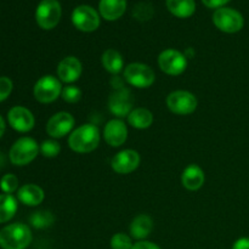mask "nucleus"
<instances>
[{
  "instance_id": "obj_27",
  "label": "nucleus",
  "mask_w": 249,
  "mask_h": 249,
  "mask_svg": "<svg viewBox=\"0 0 249 249\" xmlns=\"http://www.w3.org/2000/svg\"><path fill=\"white\" fill-rule=\"evenodd\" d=\"M61 96H62L63 101L68 102V104H77L82 99V90L75 85H67L62 89Z\"/></svg>"
},
{
  "instance_id": "obj_4",
  "label": "nucleus",
  "mask_w": 249,
  "mask_h": 249,
  "mask_svg": "<svg viewBox=\"0 0 249 249\" xmlns=\"http://www.w3.org/2000/svg\"><path fill=\"white\" fill-rule=\"evenodd\" d=\"M62 15V9L57 0H41L36 11V23L45 31L55 28Z\"/></svg>"
},
{
  "instance_id": "obj_28",
  "label": "nucleus",
  "mask_w": 249,
  "mask_h": 249,
  "mask_svg": "<svg viewBox=\"0 0 249 249\" xmlns=\"http://www.w3.org/2000/svg\"><path fill=\"white\" fill-rule=\"evenodd\" d=\"M134 243L128 235L123 232L116 233L111 238V248L112 249H131Z\"/></svg>"
},
{
  "instance_id": "obj_18",
  "label": "nucleus",
  "mask_w": 249,
  "mask_h": 249,
  "mask_svg": "<svg viewBox=\"0 0 249 249\" xmlns=\"http://www.w3.org/2000/svg\"><path fill=\"white\" fill-rule=\"evenodd\" d=\"M44 191L41 187L34 184L23 185L17 192V198L21 203L28 207H36L44 201Z\"/></svg>"
},
{
  "instance_id": "obj_30",
  "label": "nucleus",
  "mask_w": 249,
  "mask_h": 249,
  "mask_svg": "<svg viewBox=\"0 0 249 249\" xmlns=\"http://www.w3.org/2000/svg\"><path fill=\"white\" fill-rule=\"evenodd\" d=\"M12 82L7 77H0V102L6 100L12 91Z\"/></svg>"
},
{
  "instance_id": "obj_13",
  "label": "nucleus",
  "mask_w": 249,
  "mask_h": 249,
  "mask_svg": "<svg viewBox=\"0 0 249 249\" xmlns=\"http://www.w3.org/2000/svg\"><path fill=\"white\" fill-rule=\"evenodd\" d=\"M140 155L134 150H123L112 158L111 167L117 174H130L140 165Z\"/></svg>"
},
{
  "instance_id": "obj_8",
  "label": "nucleus",
  "mask_w": 249,
  "mask_h": 249,
  "mask_svg": "<svg viewBox=\"0 0 249 249\" xmlns=\"http://www.w3.org/2000/svg\"><path fill=\"white\" fill-rule=\"evenodd\" d=\"M196 96L186 90H177L168 95L167 106L173 113L179 116H187L196 111L197 108Z\"/></svg>"
},
{
  "instance_id": "obj_5",
  "label": "nucleus",
  "mask_w": 249,
  "mask_h": 249,
  "mask_svg": "<svg viewBox=\"0 0 249 249\" xmlns=\"http://www.w3.org/2000/svg\"><path fill=\"white\" fill-rule=\"evenodd\" d=\"M213 22L219 31L224 33H237L245 26V18L237 10L220 7L213 15Z\"/></svg>"
},
{
  "instance_id": "obj_6",
  "label": "nucleus",
  "mask_w": 249,
  "mask_h": 249,
  "mask_svg": "<svg viewBox=\"0 0 249 249\" xmlns=\"http://www.w3.org/2000/svg\"><path fill=\"white\" fill-rule=\"evenodd\" d=\"M124 78L133 87L139 89L150 88L155 83L156 75L152 68L145 63H130L124 70Z\"/></svg>"
},
{
  "instance_id": "obj_34",
  "label": "nucleus",
  "mask_w": 249,
  "mask_h": 249,
  "mask_svg": "<svg viewBox=\"0 0 249 249\" xmlns=\"http://www.w3.org/2000/svg\"><path fill=\"white\" fill-rule=\"evenodd\" d=\"M4 133H5V122L4 119H2V117L0 116V138L4 135Z\"/></svg>"
},
{
  "instance_id": "obj_32",
  "label": "nucleus",
  "mask_w": 249,
  "mask_h": 249,
  "mask_svg": "<svg viewBox=\"0 0 249 249\" xmlns=\"http://www.w3.org/2000/svg\"><path fill=\"white\" fill-rule=\"evenodd\" d=\"M131 249H160L156 243L148 242V241H139V242L134 243Z\"/></svg>"
},
{
  "instance_id": "obj_7",
  "label": "nucleus",
  "mask_w": 249,
  "mask_h": 249,
  "mask_svg": "<svg viewBox=\"0 0 249 249\" xmlns=\"http://www.w3.org/2000/svg\"><path fill=\"white\" fill-rule=\"evenodd\" d=\"M62 89L60 79L53 75H44L34 85L33 94L36 101L40 104H51L57 100L62 92Z\"/></svg>"
},
{
  "instance_id": "obj_10",
  "label": "nucleus",
  "mask_w": 249,
  "mask_h": 249,
  "mask_svg": "<svg viewBox=\"0 0 249 249\" xmlns=\"http://www.w3.org/2000/svg\"><path fill=\"white\" fill-rule=\"evenodd\" d=\"M72 22L79 31L90 33L99 28L100 16L96 10L88 5H80L72 12Z\"/></svg>"
},
{
  "instance_id": "obj_19",
  "label": "nucleus",
  "mask_w": 249,
  "mask_h": 249,
  "mask_svg": "<svg viewBox=\"0 0 249 249\" xmlns=\"http://www.w3.org/2000/svg\"><path fill=\"white\" fill-rule=\"evenodd\" d=\"M100 14L107 21L121 18L126 10V0H100Z\"/></svg>"
},
{
  "instance_id": "obj_23",
  "label": "nucleus",
  "mask_w": 249,
  "mask_h": 249,
  "mask_svg": "<svg viewBox=\"0 0 249 249\" xmlns=\"http://www.w3.org/2000/svg\"><path fill=\"white\" fill-rule=\"evenodd\" d=\"M102 66L111 74H118L124 67V60L121 53L114 49H108L102 53Z\"/></svg>"
},
{
  "instance_id": "obj_20",
  "label": "nucleus",
  "mask_w": 249,
  "mask_h": 249,
  "mask_svg": "<svg viewBox=\"0 0 249 249\" xmlns=\"http://www.w3.org/2000/svg\"><path fill=\"white\" fill-rule=\"evenodd\" d=\"M153 229V221L147 214H140L130 224V235L135 240L143 241L151 233Z\"/></svg>"
},
{
  "instance_id": "obj_16",
  "label": "nucleus",
  "mask_w": 249,
  "mask_h": 249,
  "mask_svg": "<svg viewBox=\"0 0 249 249\" xmlns=\"http://www.w3.org/2000/svg\"><path fill=\"white\" fill-rule=\"evenodd\" d=\"M82 63L74 56H67L57 66V77L60 82L73 83L82 75Z\"/></svg>"
},
{
  "instance_id": "obj_1",
  "label": "nucleus",
  "mask_w": 249,
  "mask_h": 249,
  "mask_svg": "<svg viewBox=\"0 0 249 249\" xmlns=\"http://www.w3.org/2000/svg\"><path fill=\"white\" fill-rule=\"evenodd\" d=\"M100 143L99 128L94 124H83L72 131L68 138L71 150L77 153H89L96 150Z\"/></svg>"
},
{
  "instance_id": "obj_12",
  "label": "nucleus",
  "mask_w": 249,
  "mask_h": 249,
  "mask_svg": "<svg viewBox=\"0 0 249 249\" xmlns=\"http://www.w3.org/2000/svg\"><path fill=\"white\" fill-rule=\"evenodd\" d=\"M108 108L111 113L117 117L129 116V113L133 111V101L129 89L119 88L112 92L108 99Z\"/></svg>"
},
{
  "instance_id": "obj_25",
  "label": "nucleus",
  "mask_w": 249,
  "mask_h": 249,
  "mask_svg": "<svg viewBox=\"0 0 249 249\" xmlns=\"http://www.w3.org/2000/svg\"><path fill=\"white\" fill-rule=\"evenodd\" d=\"M53 221H55V216L49 211L34 212L31 215V218H29L31 225L36 229H40V230L41 229L50 228L53 224Z\"/></svg>"
},
{
  "instance_id": "obj_2",
  "label": "nucleus",
  "mask_w": 249,
  "mask_h": 249,
  "mask_svg": "<svg viewBox=\"0 0 249 249\" xmlns=\"http://www.w3.org/2000/svg\"><path fill=\"white\" fill-rule=\"evenodd\" d=\"M31 242V229L26 224H10L0 230V247L2 249H26Z\"/></svg>"
},
{
  "instance_id": "obj_17",
  "label": "nucleus",
  "mask_w": 249,
  "mask_h": 249,
  "mask_svg": "<svg viewBox=\"0 0 249 249\" xmlns=\"http://www.w3.org/2000/svg\"><path fill=\"white\" fill-rule=\"evenodd\" d=\"M204 172L197 164H190L185 168L181 175V184L185 189L190 191H197L204 184Z\"/></svg>"
},
{
  "instance_id": "obj_29",
  "label": "nucleus",
  "mask_w": 249,
  "mask_h": 249,
  "mask_svg": "<svg viewBox=\"0 0 249 249\" xmlns=\"http://www.w3.org/2000/svg\"><path fill=\"white\" fill-rule=\"evenodd\" d=\"M18 187V179L14 174H6L0 180V189L4 194L11 195Z\"/></svg>"
},
{
  "instance_id": "obj_22",
  "label": "nucleus",
  "mask_w": 249,
  "mask_h": 249,
  "mask_svg": "<svg viewBox=\"0 0 249 249\" xmlns=\"http://www.w3.org/2000/svg\"><path fill=\"white\" fill-rule=\"evenodd\" d=\"M167 7L174 16L187 18L195 14L196 4L195 0H167Z\"/></svg>"
},
{
  "instance_id": "obj_9",
  "label": "nucleus",
  "mask_w": 249,
  "mask_h": 249,
  "mask_svg": "<svg viewBox=\"0 0 249 249\" xmlns=\"http://www.w3.org/2000/svg\"><path fill=\"white\" fill-rule=\"evenodd\" d=\"M158 66L168 75H180L187 67L186 56L174 49H167L158 56Z\"/></svg>"
},
{
  "instance_id": "obj_33",
  "label": "nucleus",
  "mask_w": 249,
  "mask_h": 249,
  "mask_svg": "<svg viewBox=\"0 0 249 249\" xmlns=\"http://www.w3.org/2000/svg\"><path fill=\"white\" fill-rule=\"evenodd\" d=\"M232 249H249V237L238 238V240L233 243Z\"/></svg>"
},
{
  "instance_id": "obj_14",
  "label": "nucleus",
  "mask_w": 249,
  "mask_h": 249,
  "mask_svg": "<svg viewBox=\"0 0 249 249\" xmlns=\"http://www.w3.org/2000/svg\"><path fill=\"white\" fill-rule=\"evenodd\" d=\"M7 119L12 129L19 133H27L32 130L36 123L34 116L29 109L22 106H15L7 113Z\"/></svg>"
},
{
  "instance_id": "obj_3",
  "label": "nucleus",
  "mask_w": 249,
  "mask_h": 249,
  "mask_svg": "<svg viewBox=\"0 0 249 249\" xmlns=\"http://www.w3.org/2000/svg\"><path fill=\"white\" fill-rule=\"evenodd\" d=\"M39 152V146L32 138H21L10 148L9 157L12 164L27 165L36 160Z\"/></svg>"
},
{
  "instance_id": "obj_24",
  "label": "nucleus",
  "mask_w": 249,
  "mask_h": 249,
  "mask_svg": "<svg viewBox=\"0 0 249 249\" xmlns=\"http://www.w3.org/2000/svg\"><path fill=\"white\" fill-rule=\"evenodd\" d=\"M17 212V199L12 195H0V224L11 220Z\"/></svg>"
},
{
  "instance_id": "obj_31",
  "label": "nucleus",
  "mask_w": 249,
  "mask_h": 249,
  "mask_svg": "<svg viewBox=\"0 0 249 249\" xmlns=\"http://www.w3.org/2000/svg\"><path fill=\"white\" fill-rule=\"evenodd\" d=\"M230 0H202L204 5L209 9H220L224 5L228 4Z\"/></svg>"
},
{
  "instance_id": "obj_11",
  "label": "nucleus",
  "mask_w": 249,
  "mask_h": 249,
  "mask_svg": "<svg viewBox=\"0 0 249 249\" xmlns=\"http://www.w3.org/2000/svg\"><path fill=\"white\" fill-rule=\"evenodd\" d=\"M74 126V118L68 112L53 114L46 123V133L53 139H61L67 135Z\"/></svg>"
},
{
  "instance_id": "obj_21",
  "label": "nucleus",
  "mask_w": 249,
  "mask_h": 249,
  "mask_svg": "<svg viewBox=\"0 0 249 249\" xmlns=\"http://www.w3.org/2000/svg\"><path fill=\"white\" fill-rule=\"evenodd\" d=\"M128 123L135 129H147L152 125L153 123V114L152 112L148 111L147 108H139L133 109L128 116Z\"/></svg>"
},
{
  "instance_id": "obj_26",
  "label": "nucleus",
  "mask_w": 249,
  "mask_h": 249,
  "mask_svg": "<svg viewBox=\"0 0 249 249\" xmlns=\"http://www.w3.org/2000/svg\"><path fill=\"white\" fill-rule=\"evenodd\" d=\"M39 151L41 152V155L44 157L48 158H53L57 157L61 152V146L57 141L55 140H45L41 142L40 147H39Z\"/></svg>"
},
{
  "instance_id": "obj_15",
  "label": "nucleus",
  "mask_w": 249,
  "mask_h": 249,
  "mask_svg": "<svg viewBox=\"0 0 249 249\" xmlns=\"http://www.w3.org/2000/svg\"><path fill=\"white\" fill-rule=\"evenodd\" d=\"M128 138V128L121 119H112L104 129V139L112 147H119Z\"/></svg>"
}]
</instances>
